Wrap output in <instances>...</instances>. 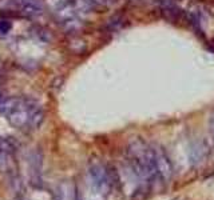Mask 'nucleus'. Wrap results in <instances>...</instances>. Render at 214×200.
Wrapping results in <instances>:
<instances>
[{
	"instance_id": "nucleus-3",
	"label": "nucleus",
	"mask_w": 214,
	"mask_h": 200,
	"mask_svg": "<svg viewBox=\"0 0 214 200\" xmlns=\"http://www.w3.org/2000/svg\"><path fill=\"white\" fill-rule=\"evenodd\" d=\"M87 172L92 188L102 196H108L116 190L119 184V179L115 170L106 163L91 161Z\"/></svg>"
},
{
	"instance_id": "nucleus-9",
	"label": "nucleus",
	"mask_w": 214,
	"mask_h": 200,
	"mask_svg": "<svg viewBox=\"0 0 214 200\" xmlns=\"http://www.w3.org/2000/svg\"><path fill=\"white\" fill-rule=\"evenodd\" d=\"M12 28L10 20H0V36H5Z\"/></svg>"
},
{
	"instance_id": "nucleus-2",
	"label": "nucleus",
	"mask_w": 214,
	"mask_h": 200,
	"mask_svg": "<svg viewBox=\"0 0 214 200\" xmlns=\"http://www.w3.org/2000/svg\"><path fill=\"white\" fill-rule=\"evenodd\" d=\"M126 159L130 170L139 180L147 185L161 183L157 168L155 145L149 144L142 139H134L127 145Z\"/></svg>"
},
{
	"instance_id": "nucleus-6",
	"label": "nucleus",
	"mask_w": 214,
	"mask_h": 200,
	"mask_svg": "<svg viewBox=\"0 0 214 200\" xmlns=\"http://www.w3.org/2000/svg\"><path fill=\"white\" fill-rule=\"evenodd\" d=\"M56 200H82L78 192V188L72 183H63L59 185Z\"/></svg>"
},
{
	"instance_id": "nucleus-11",
	"label": "nucleus",
	"mask_w": 214,
	"mask_h": 200,
	"mask_svg": "<svg viewBox=\"0 0 214 200\" xmlns=\"http://www.w3.org/2000/svg\"><path fill=\"white\" fill-rule=\"evenodd\" d=\"M18 200H27V199H18Z\"/></svg>"
},
{
	"instance_id": "nucleus-1",
	"label": "nucleus",
	"mask_w": 214,
	"mask_h": 200,
	"mask_svg": "<svg viewBox=\"0 0 214 200\" xmlns=\"http://www.w3.org/2000/svg\"><path fill=\"white\" fill-rule=\"evenodd\" d=\"M0 113L13 128L23 132L38 130L44 121V110L38 101L22 96L0 95Z\"/></svg>"
},
{
	"instance_id": "nucleus-10",
	"label": "nucleus",
	"mask_w": 214,
	"mask_h": 200,
	"mask_svg": "<svg viewBox=\"0 0 214 200\" xmlns=\"http://www.w3.org/2000/svg\"><path fill=\"white\" fill-rule=\"evenodd\" d=\"M209 132H210V138H212V141L214 145V110L209 115Z\"/></svg>"
},
{
	"instance_id": "nucleus-7",
	"label": "nucleus",
	"mask_w": 214,
	"mask_h": 200,
	"mask_svg": "<svg viewBox=\"0 0 214 200\" xmlns=\"http://www.w3.org/2000/svg\"><path fill=\"white\" fill-rule=\"evenodd\" d=\"M68 48H70L71 52L79 55V53L86 52V50H87V43H86V40L82 39L81 36H74V38H71L70 41H68Z\"/></svg>"
},
{
	"instance_id": "nucleus-4",
	"label": "nucleus",
	"mask_w": 214,
	"mask_h": 200,
	"mask_svg": "<svg viewBox=\"0 0 214 200\" xmlns=\"http://www.w3.org/2000/svg\"><path fill=\"white\" fill-rule=\"evenodd\" d=\"M18 143L10 136H0V171L8 175L16 172Z\"/></svg>"
},
{
	"instance_id": "nucleus-5",
	"label": "nucleus",
	"mask_w": 214,
	"mask_h": 200,
	"mask_svg": "<svg viewBox=\"0 0 214 200\" xmlns=\"http://www.w3.org/2000/svg\"><path fill=\"white\" fill-rule=\"evenodd\" d=\"M8 1L12 10L27 18L40 15L44 10V4L42 0H8Z\"/></svg>"
},
{
	"instance_id": "nucleus-8",
	"label": "nucleus",
	"mask_w": 214,
	"mask_h": 200,
	"mask_svg": "<svg viewBox=\"0 0 214 200\" xmlns=\"http://www.w3.org/2000/svg\"><path fill=\"white\" fill-rule=\"evenodd\" d=\"M118 0H88V3L91 4L94 11L98 10H107V8L113 7L114 4H116Z\"/></svg>"
}]
</instances>
